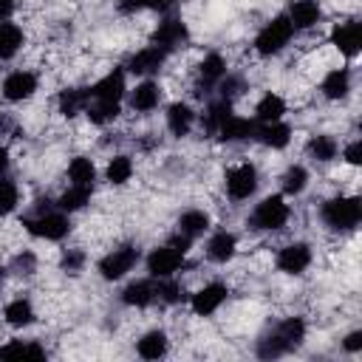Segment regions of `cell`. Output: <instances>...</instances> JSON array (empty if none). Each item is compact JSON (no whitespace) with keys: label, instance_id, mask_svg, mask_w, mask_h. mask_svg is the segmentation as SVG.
Masks as SVG:
<instances>
[{"label":"cell","instance_id":"1","mask_svg":"<svg viewBox=\"0 0 362 362\" xmlns=\"http://www.w3.org/2000/svg\"><path fill=\"white\" fill-rule=\"evenodd\" d=\"M23 226H25L28 235H34V238H40V240L57 243V240H65V238L71 235V215L62 212V209H57L54 201H48V198L42 201V198H40V201L31 206V212L23 215Z\"/></svg>","mask_w":362,"mask_h":362},{"label":"cell","instance_id":"2","mask_svg":"<svg viewBox=\"0 0 362 362\" xmlns=\"http://www.w3.org/2000/svg\"><path fill=\"white\" fill-rule=\"evenodd\" d=\"M320 221L331 232H354L362 221L359 195H334L320 206Z\"/></svg>","mask_w":362,"mask_h":362},{"label":"cell","instance_id":"3","mask_svg":"<svg viewBox=\"0 0 362 362\" xmlns=\"http://www.w3.org/2000/svg\"><path fill=\"white\" fill-rule=\"evenodd\" d=\"M288 218L291 206L286 204V195H266L246 215V226L252 232H280L288 223Z\"/></svg>","mask_w":362,"mask_h":362},{"label":"cell","instance_id":"4","mask_svg":"<svg viewBox=\"0 0 362 362\" xmlns=\"http://www.w3.org/2000/svg\"><path fill=\"white\" fill-rule=\"evenodd\" d=\"M291 37H294V28H291L288 17L286 14H274L272 20H266L257 28V34L252 40V51L257 57H277L280 51H286Z\"/></svg>","mask_w":362,"mask_h":362},{"label":"cell","instance_id":"5","mask_svg":"<svg viewBox=\"0 0 362 362\" xmlns=\"http://www.w3.org/2000/svg\"><path fill=\"white\" fill-rule=\"evenodd\" d=\"M153 45H158L164 54H175L189 42V25L178 14H161V20L153 28Z\"/></svg>","mask_w":362,"mask_h":362},{"label":"cell","instance_id":"6","mask_svg":"<svg viewBox=\"0 0 362 362\" xmlns=\"http://www.w3.org/2000/svg\"><path fill=\"white\" fill-rule=\"evenodd\" d=\"M139 260H141L139 246H136V243H122V246L110 249V252L96 263V272H99L102 280L116 283V280H122L127 272H133V266H136Z\"/></svg>","mask_w":362,"mask_h":362},{"label":"cell","instance_id":"7","mask_svg":"<svg viewBox=\"0 0 362 362\" xmlns=\"http://www.w3.org/2000/svg\"><path fill=\"white\" fill-rule=\"evenodd\" d=\"M257 187H260V173L252 161H240V164H235L223 173V189L232 201L252 198L257 192Z\"/></svg>","mask_w":362,"mask_h":362},{"label":"cell","instance_id":"8","mask_svg":"<svg viewBox=\"0 0 362 362\" xmlns=\"http://www.w3.org/2000/svg\"><path fill=\"white\" fill-rule=\"evenodd\" d=\"M187 263V252L170 246V243H161L156 249H150V255L144 257V266H147V274L150 277H175Z\"/></svg>","mask_w":362,"mask_h":362},{"label":"cell","instance_id":"9","mask_svg":"<svg viewBox=\"0 0 362 362\" xmlns=\"http://www.w3.org/2000/svg\"><path fill=\"white\" fill-rule=\"evenodd\" d=\"M311 260H314L311 243H305V240H291V243H286V246L277 252L274 266H277V272L297 277V274H303V272L311 266Z\"/></svg>","mask_w":362,"mask_h":362},{"label":"cell","instance_id":"10","mask_svg":"<svg viewBox=\"0 0 362 362\" xmlns=\"http://www.w3.org/2000/svg\"><path fill=\"white\" fill-rule=\"evenodd\" d=\"M226 300H229V286L221 283V280H212V283H204L189 297V308H192L195 317H212Z\"/></svg>","mask_w":362,"mask_h":362},{"label":"cell","instance_id":"11","mask_svg":"<svg viewBox=\"0 0 362 362\" xmlns=\"http://www.w3.org/2000/svg\"><path fill=\"white\" fill-rule=\"evenodd\" d=\"M37 90H40V76L34 71H28V68H17V71L6 74V79L0 85V93L8 102H25Z\"/></svg>","mask_w":362,"mask_h":362},{"label":"cell","instance_id":"12","mask_svg":"<svg viewBox=\"0 0 362 362\" xmlns=\"http://www.w3.org/2000/svg\"><path fill=\"white\" fill-rule=\"evenodd\" d=\"M331 45L342 57L354 59L359 54V48H362V25H359V20H342V23H337L331 28Z\"/></svg>","mask_w":362,"mask_h":362},{"label":"cell","instance_id":"13","mask_svg":"<svg viewBox=\"0 0 362 362\" xmlns=\"http://www.w3.org/2000/svg\"><path fill=\"white\" fill-rule=\"evenodd\" d=\"M167 57H170V54H164L158 45L150 42V45L139 48V51L127 59V71L136 74V76H141V79H150V76H156V74L164 68Z\"/></svg>","mask_w":362,"mask_h":362},{"label":"cell","instance_id":"14","mask_svg":"<svg viewBox=\"0 0 362 362\" xmlns=\"http://www.w3.org/2000/svg\"><path fill=\"white\" fill-rule=\"evenodd\" d=\"M124 96H127V74H124V68H110L102 79H96L90 85V99L122 102Z\"/></svg>","mask_w":362,"mask_h":362},{"label":"cell","instance_id":"15","mask_svg":"<svg viewBox=\"0 0 362 362\" xmlns=\"http://www.w3.org/2000/svg\"><path fill=\"white\" fill-rule=\"evenodd\" d=\"M226 71H229V65H226V57L223 54H218V51L204 54V59L198 62V96L215 90V85L223 79Z\"/></svg>","mask_w":362,"mask_h":362},{"label":"cell","instance_id":"16","mask_svg":"<svg viewBox=\"0 0 362 362\" xmlns=\"http://www.w3.org/2000/svg\"><path fill=\"white\" fill-rule=\"evenodd\" d=\"M286 17L294 31H311L322 20V6H320V0H291Z\"/></svg>","mask_w":362,"mask_h":362},{"label":"cell","instance_id":"17","mask_svg":"<svg viewBox=\"0 0 362 362\" xmlns=\"http://www.w3.org/2000/svg\"><path fill=\"white\" fill-rule=\"evenodd\" d=\"M127 105L136 113H153L161 105V85L153 79H141L136 88L127 90Z\"/></svg>","mask_w":362,"mask_h":362},{"label":"cell","instance_id":"18","mask_svg":"<svg viewBox=\"0 0 362 362\" xmlns=\"http://www.w3.org/2000/svg\"><path fill=\"white\" fill-rule=\"evenodd\" d=\"M238 252V235L229 232V229H215L209 238H206V246H204V255L206 260L212 263H229Z\"/></svg>","mask_w":362,"mask_h":362},{"label":"cell","instance_id":"19","mask_svg":"<svg viewBox=\"0 0 362 362\" xmlns=\"http://www.w3.org/2000/svg\"><path fill=\"white\" fill-rule=\"evenodd\" d=\"M119 300L130 308H150L156 303V277H139V280H130Z\"/></svg>","mask_w":362,"mask_h":362},{"label":"cell","instance_id":"20","mask_svg":"<svg viewBox=\"0 0 362 362\" xmlns=\"http://www.w3.org/2000/svg\"><path fill=\"white\" fill-rule=\"evenodd\" d=\"M354 90V76H351V68H331L325 71L322 82H320V93L331 102H339V99H348V93Z\"/></svg>","mask_w":362,"mask_h":362},{"label":"cell","instance_id":"21","mask_svg":"<svg viewBox=\"0 0 362 362\" xmlns=\"http://www.w3.org/2000/svg\"><path fill=\"white\" fill-rule=\"evenodd\" d=\"M255 127H257V122H255V119L232 113V116H229V119L221 124V130H218V139H221L223 144H240V141H249V139H255Z\"/></svg>","mask_w":362,"mask_h":362},{"label":"cell","instance_id":"22","mask_svg":"<svg viewBox=\"0 0 362 362\" xmlns=\"http://www.w3.org/2000/svg\"><path fill=\"white\" fill-rule=\"evenodd\" d=\"M164 122H167V130L175 136V139H184L192 133L195 127V110L187 105V102H173L164 113Z\"/></svg>","mask_w":362,"mask_h":362},{"label":"cell","instance_id":"23","mask_svg":"<svg viewBox=\"0 0 362 362\" xmlns=\"http://www.w3.org/2000/svg\"><path fill=\"white\" fill-rule=\"evenodd\" d=\"M291 136H294V130H291V124H286L283 119L255 127V139H257L263 147H269V150H283V147H288V144H291Z\"/></svg>","mask_w":362,"mask_h":362},{"label":"cell","instance_id":"24","mask_svg":"<svg viewBox=\"0 0 362 362\" xmlns=\"http://www.w3.org/2000/svg\"><path fill=\"white\" fill-rule=\"evenodd\" d=\"M232 116V99H223V96H215L206 102L204 113H201V127L206 136H218L221 124Z\"/></svg>","mask_w":362,"mask_h":362},{"label":"cell","instance_id":"25","mask_svg":"<svg viewBox=\"0 0 362 362\" xmlns=\"http://www.w3.org/2000/svg\"><path fill=\"white\" fill-rule=\"evenodd\" d=\"M3 320L11 328H28V325L37 322V308L28 297H14L3 305Z\"/></svg>","mask_w":362,"mask_h":362},{"label":"cell","instance_id":"26","mask_svg":"<svg viewBox=\"0 0 362 362\" xmlns=\"http://www.w3.org/2000/svg\"><path fill=\"white\" fill-rule=\"evenodd\" d=\"M170 351V337H167V331H161V328H150V331H144L139 339H136V354L141 356V359H161L164 354Z\"/></svg>","mask_w":362,"mask_h":362},{"label":"cell","instance_id":"27","mask_svg":"<svg viewBox=\"0 0 362 362\" xmlns=\"http://www.w3.org/2000/svg\"><path fill=\"white\" fill-rule=\"evenodd\" d=\"M90 102V85L88 88H62L57 96V107L65 119H76L79 113H85Z\"/></svg>","mask_w":362,"mask_h":362},{"label":"cell","instance_id":"28","mask_svg":"<svg viewBox=\"0 0 362 362\" xmlns=\"http://www.w3.org/2000/svg\"><path fill=\"white\" fill-rule=\"evenodd\" d=\"M305 156L311 161H317V164H331L339 156V141L331 133H314L305 141Z\"/></svg>","mask_w":362,"mask_h":362},{"label":"cell","instance_id":"29","mask_svg":"<svg viewBox=\"0 0 362 362\" xmlns=\"http://www.w3.org/2000/svg\"><path fill=\"white\" fill-rule=\"evenodd\" d=\"M209 226H212V218H209V212H204V209H184L178 218H175V232H181V235H187V238H201L204 232H209Z\"/></svg>","mask_w":362,"mask_h":362},{"label":"cell","instance_id":"30","mask_svg":"<svg viewBox=\"0 0 362 362\" xmlns=\"http://www.w3.org/2000/svg\"><path fill=\"white\" fill-rule=\"evenodd\" d=\"M283 116H286V99H283L280 93L269 90V93H263V96L257 99L252 119H255L257 124H269V122H280Z\"/></svg>","mask_w":362,"mask_h":362},{"label":"cell","instance_id":"31","mask_svg":"<svg viewBox=\"0 0 362 362\" xmlns=\"http://www.w3.org/2000/svg\"><path fill=\"white\" fill-rule=\"evenodd\" d=\"M272 331L283 339V345H286L288 354H291V351H297V348L303 345V339H305V334H308V325H305L303 317H286V320H280Z\"/></svg>","mask_w":362,"mask_h":362},{"label":"cell","instance_id":"32","mask_svg":"<svg viewBox=\"0 0 362 362\" xmlns=\"http://www.w3.org/2000/svg\"><path fill=\"white\" fill-rule=\"evenodd\" d=\"M133 173H136V164H133V158L127 153H116L105 164V181L110 187H124L133 178Z\"/></svg>","mask_w":362,"mask_h":362},{"label":"cell","instance_id":"33","mask_svg":"<svg viewBox=\"0 0 362 362\" xmlns=\"http://www.w3.org/2000/svg\"><path fill=\"white\" fill-rule=\"evenodd\" d=\"M90 198H93V187H79V184H68V187L62 189V195H59V198H57L54 204H57V209H62V212L74 215V212L85 209V206L90 204Z\"/></svg>","mask_w":362,"mask_h":362},{"label":"cell","instance_id":"34","mask_svg":"<svg viewBox=\"0 0 362 362\" xmlns=\"http://www.w3.org/2000/svg\"><path fill=\"white\" fill-rule=\"evenodd\" d=\"M23 45H25V31H23L17 23L3 20V23H0V62L11 59Z\"/></svg>","mask_w":362,"mask_h":362},{"label":"cell","instance_id":"35","mask_svg":"<svg viewBox=\"0 0 362 362\" xmlns=\"http://www.w3.org/2000/svg\"><path fill=\"white\" fill-rule=\"evenodd\" d=\"M308 181H311V175H308V170H305L303 164H288V167L280 173V189H283V195H288V198L303 195L305 187H308Z\"/></svg>","mask_w":362,"mask_h":362},{"label":"cell","instance_id":"36","mask_svg":"<svg viewBox=\"0 0 362 362\" xmlns=\"http://www.w3.org/2000/svg\"><path fill=\"white\" fill-rule=\"evenodd\" d=\"M119 110H122V102H102V99H90L88 107H85V116L90 124L96 127H105L110 122L119 119Z\"/></svg>","mask_w":362,"mask_h":362},{"label":"cell","instance_id":"37","mask_svg":"<svg viewBox=\"0 0 362 362\" xmlns=\"http://www.w3.org/2000/svg\"><path fill=\"white\" fill-rule=\"evenodd\" d=\"M68 181L79 187H93L96 181V164L88 156H74L68 161Z\"/></svg>","mask_w":362,"mask_h":362},{"label":"cell","instance_id":"38","mask_svg":"<svg viewBox=\"0 0 362 362\" xmlns=\"http://www.w3.org/2000/svg\"><path fill=\"white\" fill-rule=\"evenodd\" d=\"M20 356H45V348L34 339H8L6 345H0V359H20Z\"/></svg>","mask_w":362,"mask_h":362},{"label":"cell","instance_id":"39","mask_svg":"<svg viewBox=\"0 0 362 362\" xmlns=\"http://www.w3.org/2000/svg\"><path fill=\"white\" fill-rule=\"evenodd\" d=\"M184 300H187V291L175 277H156V303L178 305Z\"/></svg>","mask_w":362,"mask_h":362},{"label":"cell","instance_id":"40","mask_svg":"<svg viewBox=\"0 0 362 362\" xmlns=\"http://www.w3.org/2000/svg\"><path fill=\"white\" fill-rule=\"evenodd\" d=\"M20 206V187L11 175H0V215H11Z\"/></svg>","mask_w":362,"mask_h":362},{"label":"cell","instance_id":"41","mask_svg":"<svg viewBox=\"0 0 362 362\" xmlns=\"http://www.w3.org/2000/svg\"><path fill=\"white\" fill-rule=\"evenodd\" d=\"M37 266H40L37 255H34L31 249H23V252H17V255L11 257V263H8V274H17V277H31V274L37 272Z\"/></svg>","mask_w":362,"mask_h":362},{"label":"cell","instance_id":"42","mask_svg":"<svg viewBox=\"0 0 362 362\" xmlns=\"http://www.w3.org/2000/svg\"><path fill=\"white\" fill-rule=\"evenodd\" d=\"M215 90H218V96H223V99H238L243 90H246V79L240 76V74H232V71H226L223 74V79L215 85Z\"/></svg>","mask_w":362,"mask_h":362},{"label":"cell","instance_id":"43","mask_svg":"<svg viewBox=\"0 0 362 362\" xmlns=\"http://www.w3.org/2000/svg\"><path fill=\"white\" fill-rule=\"evenodd\" d=\"M85 263H88V255H85V249H79V246L65 249L62 257H59V269H62L65 274H79V272L85 269Z\"/></svg>","mask_w":362,"mask_h":362},{"label":"cell","instance_id":"44","mask_svg":"<svg viewBox=\"0 0 362 362\" xmlns=\"http://www.w3.org/2000/svg\"><path fill=\"white\" fill-rule=\"evenodd\" d=\"M342 158H345V164L359 167V164H362V141H359V139L348 141V144L342 147Z\"/></svg>","mask_w":362,"mask_h":362},{"label":"cell","instance_id":"45","mask_svg":"<svg viewBox=\"0 0 362 362\" xmlns=\"http://www.w3.org/2000/svg\"><path fill=\"white\" fill-rule=\"evenodd\" d=\"M178 0H144V11H156V14H170L175 8Z\"/></svg>","mask_w":362,"mask_h":362},{"label":"cell","instance_id":"46","mask_svg":"<svg viewBox=\"0 0 362 362\" xmlns=\"http://www.w3.org/2000/svg\"><path fill=\"white\" fill-rule=\"evenodd\" d=\"M116 11L119 14H139V11H144V0H116Z\"/></svg>","mask_w":362,"mask_h":362},{"label":"cell","instance_id":"47","mask_svg":"<svg viewBox=\"0 0 362 362\" xmlns=\"http://www.w3.org/2000/svg\"><path fill=\"white\" fill-rule=\"evenodd\" d=\"M342 348H345L348 354H359V351H362V331H351V334H345Z\"/></svg>","mask_w":362,"mask_h":362},{"label":"cell","instance_id":"48","mask_svg":"<svg viewBox=\"0 0 362 362\" xmlns=\"http://www.w3.org/2000/svg\"><path fill=\"white\" fill-rule=\"evenodd\" d=\"M14 8H17V0H0V23L8 20L14 14Z\"/></svg>","mask_w":362,"mask_h":362},{"label":"cell","instance_id":"49","mask_svg":"<svg viewBox=\"0 0 362 362\" xmlns=\"http://www.w3.org/2000/svg\"><path fill=\"white\" fill-rule=\"evenodd\" d=\"M14 133V119L8 113H0V136H8Z\"/></svg>","mask_w":362,"mask_h":362},{"label":"cell","instance_id":"50","mask_svg":"<svg viewBox=\"0 0 362 362\" xmlns=\"http://www.w3.org/2000/svg\"><path fill=\"white\" fill-rule=\"evenodd\" d=\"M8 164H11V158H8V150H6L3 144H0V175H3L6 170H8Z\"/></svg>","mask_w":362,"mask_h":362},{"label":"cell","instance_id":"51","mask_svg":"<svg viewBox=\"0 0 362 362\" xmlns=\"http://www.w3.org/2000/svg\"><path fill=\"white\" fill-rule=\"evenodd\" d=\"M6 277H8V266H3V263H0V286L6 283Z\"/></svg>","mask_w":362,"mask_h":362},{"label":"cell","instance_id":"52","mask_svg":"<svg viewBox=\"0 0 362 362\" xmlns=\"http://www.w3.org/2000/svg\"><path fill=\"white\" fill-rule=\"evenodd\" d=\"M178 3H181V0H178ZM184 3H187V0H184Z\"/></svg>","mask_w":362,"mask_h":362}]
</instances>
